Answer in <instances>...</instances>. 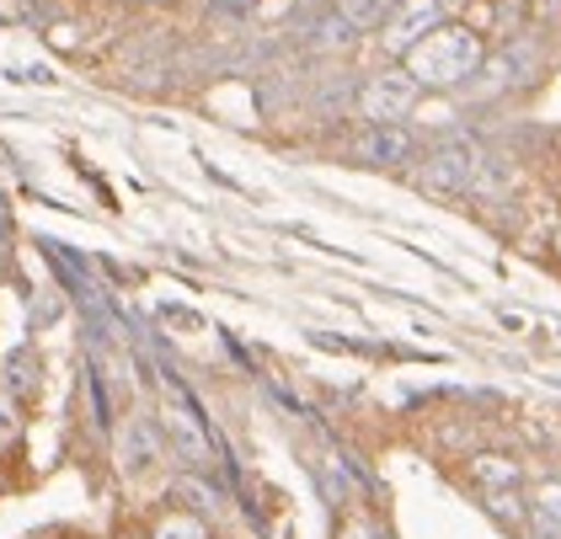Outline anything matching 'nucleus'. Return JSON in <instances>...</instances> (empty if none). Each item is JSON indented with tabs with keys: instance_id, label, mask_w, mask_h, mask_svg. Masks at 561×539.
Instances as JSON below:
<instances>
[{
	"instance_id": "f257e3e1",
	"label": "nucleus",
	"mask_w": 561,
	"mask_h": 539,
	"mask_svg": "<svg viewBox=\"0 0 561 539\" xmlns=\"http://www.w3.org/2000/svg\"><path fill=\"white\" fill-rule=\"evenodd\" d=\"M481 54H486V43H481V33H471V27H449V22H438L433 33H423V38L412 43L401 59V70L412 76L417 85H433V91H444V85H460L466 76H476L481 70Z\"/></svg>"
},
{
	"instance_id": "f03ea898",
	"label": "nucleus",
	"mask_w": 561,
	"mask_h": 539,
	"mask_svg": "<svg viewBox=\"0 0 561 539\" xmlns=\"http://www.w3.org/2000/svg\"><path fill=\"white\" fill-rule=\"evenodd\" d=\"M417 91L423 85L412 81L407 70H380L358 85V118L364 124H401L412 107H417Z\"/></svg>"
},
{
	"instance_id": "7ed1b4c3",
	"label": "nucleus",
	"mask_w": 561,
	"mask_h": 539,
	"mask_svg": "<svg viewBox=\"0 0 561 539\" xmlns=\"http://www.w3.org/2000/svg\"><path fill=\"white\" fill-rule=\"evenodd\" d=\"M476 176H481V156H476V145H466V139L438 145L428 161H423V182H428L433 193H471Z\"/></svg>"
},
{
	"instance_id": "20e7f679",
	"label": "nucleus",
	"mask_w": 561,
	"mask_h": 539,
	"mask_svg": "<svg viewBox=\"0 0 561 539\" xmlns=\"http://www.w3.org/2000/svg\"><path fill=\"white\" fill-rule=\"evenodd\" d=\"M438 22H444V5H438V0H401L386 22H380V43H386L390 54H407V48L423 38V33H433Z\"/></svg>"
},
{
	"instance_id": "39448f33",
	"label": "nucleus",
	"mask_w": 561,
	"mask_h": 539,
	"mask_svg": "<svg viewBox=\"0 0 561 539\" xmlns=\"http://www.w3.org/2000/svg\"><path fill=\"white\" fill-rule=\"evenodd\" d=\"M412 134L401 124H369L358 139H353V156L358 161H369V167H401V161H412Z\"/></svg>"
},
{
	"instance_id": "423d86ee",
	"label": "nucleus",
	"mask_w": 561,
	"mask_h": 539,
	"mask_svg": "<svg viewBox=\"0 0 561 539\" xmlns=\"http://www.w3.org/2000/svg\"><path fill=\"white\" fill-rule=\"evenodd\" d=\"M156 459H161V438H156V427H150L145 416H129V422H124V433H118V465H124V475H145Z\"/></svg>"
},
{
	"instance_id": "0eeeda50",
	"label": "nucleus",
	"mask_w": 561,
	"mask_h": 539,
	"mask_svg": "<svg viewBox=\"0 0 561 539\" xmlns=\"http://www.w3.org/2000/svg\"><path fill=\"white\" fill-rule=\"evenodd\" d=\"M167 438H172V449L187 465H209V438L198 433V422L187 406H167Z\"/></svg>"
},
{
	"instance_id": "6e6552de",
	"label": "nucleus",
	"mask_w": 561,
	"mask_h": 539,
	"mask_svg": "<svg viewBox=\"0 0 561 539\" xmlns=\"http://www.w3.org/2000/svg\"><path fill=\"white\" fill-rule=\"evenodd\" d=\"M396 5H401V0H337V16H343L353 33H375Z\"/></svg>"
},
{
	"instance_id": "1a4fd4ad",
	"label": "nucleus",
	"mask_w": 561,
	"mask_h": 539,
	"mask_svg": "<svg viewBox=\"0 0 561 539\" xmlns=\"http://www.w3.org/2000/svg\"><path fill=\"white\" fill-rule=\"evenodd\" d=\"M471 475L476 481H486V486H514L518 481V465L503 455H476L471 459Z\"/></svg>"
},
{
	"instance_id": "9d476101",
	"label": "nucleus",
	"mask_w": 561,
	"mask_h": 539,
	"mask_svg": "<svg viewBox=\"0 0 561 539\" xmlns=\"http://www.w3.org/2000/svg\"><path fill=\"white\" fill-rule=\"evenodd\" d=\"M172 497H176V502H187V513H198V518H204V513H215V507H219L215 492H209L204 481H193V475H182V481H172Z\"/></svg>"
},
{
	"instance_id": "9b49d317",
	"label": "nucleus",
	"mask_w": 561,
	"mask_h": 539,
	"mask_svg": "<svg viewBox=\"0 0 561 539\" xmlns=\"http://www.w3.org/2000/svg\"><path fill=\"white\" fill-rule=\"evenodd\" d=\"M156 539H209V529H204L198 513H172V518L156 524Z\"/></svg>"
},
{
	"instance_id": "f8f14e48",
	"label": "nucleus",
	"mask_w": 561,
	"mask_h": 539,
	"mask_svg": "<svg viewBox=\"0 0 561 539\" xmlns=\"http://www.w3.org/2000/svg\"><path fill=\"white\" fill-rule=\"evenodd\" d=\"M486 507H492V513H497V518H524V502L514 497V492H508V486H492V502H486Z\"/></svg>"
},
{
	"instance_id": "ddd939ff",
	"label": "nucleus",
	"mask_w": 561,
	"mask_h": 539,
	"mask_svg": "<svg viewBox=\"0 0 561 539\" xmlns=\"http://www.w3.org/2000/svg\"><path fill=\"white\" fill-rule=\"evenodd\" d=\"M16 427H22V416H16V401L11 395H0V449L16 438Z\"/></svg>"
},
{
	"instance_id": "4468645a",
	"label": "nucleus",
	"mask_w": 561,
	"mask_h": 539,
	"mask_svg": "<svg viewBox=\"0 0 561 539\" xmlns=\"http://www.w3.org/2000/svg\"><path fill=\"white\" fill-rule=\"evenodd\" d=\"M535 507H546V513H551V518H557V524H561V486H546Z\"/></svg>"
},
{
	"instance_id": "2eb2a0df",
	"label": "nucleus",
	"mask_w": 561,
	"mask_h": 539,
	"mask_svg": "<svg viewBox=\"0 0 561 539\" xmlns=\"http://www.w3.org/2000/svg\"><path fill=\"white\" fill-rule=\"evenodd\" d=\"M438 5H444V16H449V11H455V5H466V0H438Z\"/></svg>"
},
{
	"instance_id": "dca6fc26",
	"label": "nucleus",
	"mask_w": 561,
	"mask_h": 539,
	"mask_svg": "<svg viewBox=\"0 0 561 539\" xmlns=\"http://www.w3.org/2000/svg\"><path fill=\"white\" fill-rule=\"evenodd\" d=\"M343 539H369V529H347Z\"/></svg>"
},
{
	"instance_id": "f3484780",
	"label": "nucleus",
	"mask_w": 561,
	"mask_h": 539,
	"mask_svg": "<svg viewBox=\"0 0 561 539\" xmlns=\"http://www.w3.org/2000/svg\"><path fill=\"white\" fill-rule=\"evenodd\" d=\"M540 11H561V0H540Z\"/></svg>"
},
{
	"instance_id": "a211bd4d",
	"label": "nucleus",
	"mask_w": 561,
	"mask_h": 539,
	"mask_svg": "<svg viewBox=\"0 0 561 539\" xmlns=\"http://www.w3.org/2000/svg\"><path fill=\"white\" fill-rule=\"evenodd\" d=\"M551 332H557V342H561V326H551Z\"/></svg>"
},
{
	"instance_id": "6ab92c4d",
	"label": "nucleus",
	"mask_w": 561,
	"mask_h": 539,
	"mask_svg": "<svg viewBox=\"0 0 561 539\" xmlns=\"http://www.w3.org/2000/svg\"><path fill=\"white\" fill-rule=\"evenodd\" d=\"M557 251H561V241H557Z\"/></svg>"
}]
</instances>
